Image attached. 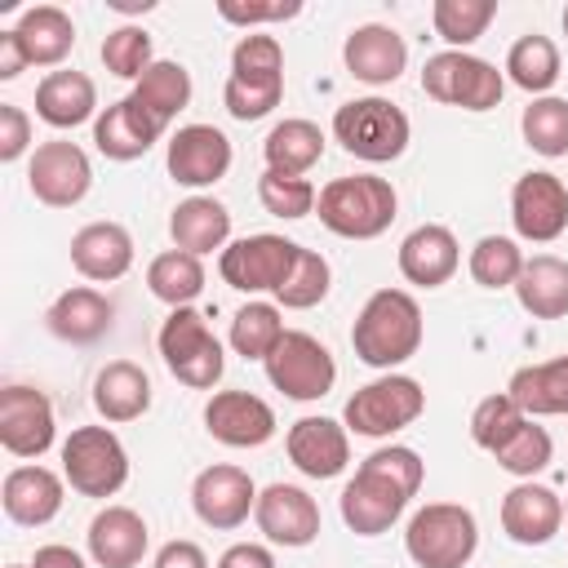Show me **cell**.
I'll return each instance as SVG.
<instances>
[{
  "label": "cell",
  "mask_w": 568,
  "mask_h": 568,
  "mask_svg": "<svg viewBox=\"0 0 568 568\" xmlns=\"http://www.w3.org/2000/svg\"><path fill=\"white\" fill-rule=\"evenodd\" d=\"M160 355L169 364V373L191 386V390H213L222 382V368H226V355H222V342L213 337L209 320L195 311V306H178L169 311V320L160 324Z\"/></svg>",
  "instance_id": "52a82bcc"
},
{
  "label": "cell",
  "mask_w": 568,
  "mask_h": 568,
  "mask_svg": "<svg viewBox=\"0 0 568 568\" xmlns=\"http://www.w3.org/2000/svg\"><path fill=\"white\" fill-rule=\"evenodd\" d=\"M93 408L106 422H138L151 408V377L133 359H111L93 377Z\"/></svg>",
  "instance_id": "4dcf8cb0"
},
{
  "label": "cell",
  "mask_w": 568,
  "mask_h": 568,
  "mask_svg": "<svg viewBox=\"0 0 568 568\" xmlns=\"http://www.w3.org/2000/svg\"><path fill=\"white\" fill-rule=\"evenodd\" d=\"M217 13L226 18V22H235V27H257V22H284V18H297L302 13V4L297 0H280V4H235V0H222L217 4Z\"/></svg>",
  "instance_id": "681fc988"
},
{
  "label": "cell",
  "mask_w": 568,
  "mask_h": 568,
  "mask_svg": "<svg viewBox=\"0 0 568 568\" xmlns=\"http://www.w3.org/2000/svg\"><path fill=\"white\" fill-rule=\"evenodd\" d=\"M27 67H31V58H27V49H22L18 31H13V27H9V31H0V80H18Z\"/></svg>",
  "instance_id": "f5cc1de1"
},
{
  "label": "cell",
  "mask_w": 568,
  "mask_h": 568,
  "mask_svg": "<svg viewBox=\"0 0 568 568\" xmlns=\"http://www.w3.org/2000/svg\"><path fill=\"white\" fill-rule=\"evenodd\" d=\"M191 506H195L200 524H209L217 532H231L248 519V510H257V488H253L248 470H240L231 462H217V466H204L195 475Z\"/></svg>",
  "instance_id": "9a60e30c"
},
{
  "label": "cell",
  "mask_w": 568,
  "mask_h": 568,
  "mask_svg": "<svg viewBox=\"0 0 568 568\" xmlns=\"http://www.w3.org/2000/svg\"><path fill=\"white\" fill-rule=\"evenodd\" d=\"M164 164H169V178L178 186H191V191L213 186L231 169V138L222 129H213V124H182L169 138Z\"/></svg>",
  "instance_id": "e0dca14e"
},
{
  "label": "cell",
  "mask_w": 568,
  "mask_h": 568,
  "mask_svg": "<svg viewBox=\"0 0 568 568\" xmlns=\"http://www.w3.org/2000/svg\"><path fill=\"white\" fill-rule=\"evenodd\" d=\"M262 155H266V169L306 178V169H315L320 155H324V133H320V124L297 120V115H293V120H280V124L266 133Z\"/></svg>",
  "instance_id": "e575fe53"
},
{
  "label": "cell",
  "mask_w": 568,
  "mask_h": 568,
  "mask_svg": "<svg viewBox=\"0 0 568 568\" xmlns=\"http://www.w3.org/2000/svg\"><path fill=\"white\" fill-rule=\"evenodd\" d=\"M510 222L519 240H532V244L559 240L568 231V186L546 169L524 173L510 191Z\"/></svg>",
  "instance_id": "5bb4252c"
},
{
  "label": "cell",
  "mask_w": 568,
  "mask_h": 568,
  "mask_svg": "<svg viewBox=\"0 0 568 568\" xmlns=\"http://www.w3.org/2000/svg\"><path fill=\"white\" fill-rule=\"evenodd\" d=\"M71 266L84 280L111 284L133 266V235L120 222H89L71 235Z\"/></svg>",
  "instance_id": "4316f807"
},
{
  "label": "cell",
  "mask_w": 568,
  "mask_h": 568,
  "mask_svg": "<svg viewBox=\"0 0 568 568\" xmlns=\"http://www.w3.org/2000/svg\"><path fill=\"white\" fill-rule=\"evenodd\" d=\"M0 444L13 457H44L53 448V404L36 386L0 390Z\"/></svg>",
  "instance_id": "2e32d148"
},
{
  "label": "cell",
  "mask_w": 568,
  "mask_h": 568,
  "mask_svg": "<svg viewBox=\"0 0 568 568\" xmlns=\"http://www.w3.org/2000/svg\"><path fill=\"white\" fill-rule=\"evenodd\" d=\"M519 129H524V142L555 160V155H568V98H532L519 115Z\"/></svg>",
  "instance_id": "ab89813d"
},
{
  "label": "cell",
  "mask_w": 568,
  "mask_h": 568,
  "mask_svg": "<svg viewBox=\"0 0 568 568\" xmlns=\"http://www.w3.org/2000/svg\"><path fill=\"white\" fill-rule=\"evenodd\" d=\"M501 528L519 546H546L564 528V497L555 488H546V484L519 479L501 497Z\"/></svg>",
  "instance_id": "44dd1931"
},
{
  "label": "cell",
  "mask_w": 568,
  "mask_h": 568,
  "mask_svg": "<svg viewBox=\"0 0 568 568\" xmlns=\"http://www.w3.org/2000/svg\"><path fill=\"white\" fill-rule=\"evenodd\" d=\"M9 568H31V564H9Z\"/></svg>",
  "instance_id": "6f0895ef"
},
{
  "label": "cell",
  "mask_w": 568,
  "mask_h": 568,
  "mask_svg": "<svg viewBox=\"0 0 568 568\" xmlns=\"http://www.w3.org/2000/svg\"><path fill=\"white\" fill-rule=\"evenodd\" d=\"M342 62L355 80L364 84H395L408 67V44L395 27H382V22H364L346 36L342 44Z\"/></svg>",
  "instance_id": "7402d4cb"
},
{
  "label": "cell",
  "mask_w": 568,
  "mask_h": 568,
  "mask_svg": "<svg viewBox=\"0 0 568 568\" xmlns=\"http://www.w3.org/2000/svg\"><path fill=\"white\" fill-rule=\"evenodd\" d=\"M497 457V466L506 470V475H519V479H532L537 470H546L550 466V457H555V444H550V435H546V426H537L532 417L493 453Z\"/></svg>",
  "instance_id": "ee69618b"
},
{
  "label": "cell",
  "mask_w": 568,
  "mask_h": 568,
  "mask_svg": "<svg viewBox=\"0 0 568 568\" xmlns=\"http://www.w3.org/2000/svg\"><path fill=\"white\" fill-rule=\"evenodd\" d=\"M497 18V4L493 0H435L430 9V22H435V36L453 49L466 53V44H475L488 22Z\"/></svg>",
  "instance_id": "60d3db41"
},
{
  "label": "cell",
  "mask_w": 568,
  "mask_h": 568,
  "mask_svg": "<svg viewBox=\"0 0 568 568\" xmlns=\"http://www.w3.org/2000/svg\"><path fill=\"white\" fill-rule=\"evenodd\" d=\"M27 186L40 204L49 209H71L89 195L93 186V164L89 155L67 142V138H53V142H40L31 151V164H27Z\"/></svg>",
  "instance_id": "7c38bea8"
},
{
  "label": "cell",
  "mask_w": 568,
  "mask_h": 568,
  "mask_svg": "<svg viewBox=\"0 0 568 568\" xmlns=\"http://www.w3.org/2000/svg\"><path fill=\"white\" fill-rule=\"evenodd\" d=\"M351 346L368 368H399L422 346V306L404 288H377L355 315Z\"/></svg>",
  "instance_id": "7a4b0ae2"
},
{
  "label": "cell",
  "mask_w": 568,
  "mask_h": 568,
  "mask_svg": "<svg viewBox=\"0 0 568 568\" xmlns=\"http://www.w3.org/2000/svg\"><path fill=\"white\" fill-rule=\"evenodd\" d=\"M328 280H333L328 262H324L315 248H297L293 271H288L284 284L275 288V302L288 306V311H311V306H320V302L328 297Z\"/></svg>",
  "instance_id": "b9f144b4"
},
{
  "label": "cell",
  "mask_w": 568,
  "mask_h": 568,
  "mask_svg": "<svg viewBox=\"0 0 568 568\" xmlns=\"http://www.w3.org/2000/svg\"><path fill=\"white\" fill-rule=\"evenodd\" d=\"M160 133H164V124H160L146 106H138L133 98L111 102V106L93 120V142H98V151H102L106 160H120V164L142 160V155L160 142Z\"/></svg>",
  "instance_id": "603a6c76"
},
{
  "label": "cell",
  "mask_w": 568,
  "mask_h": 568,
  "mask_svg": "<svg viewBox=\"0 0 568 568\" xmlns=\"http://www.w3.org/2000/svg\"><path fill=\"white\" fill-rule=\"evenodd\" d=\"M151 546L146 519L129 506H106L89 524V555L98 568H138Z\"/></svg>",
  "instance_id": "d4e9b609"
},
{
  "label": "cell",
  "mask_w": 568,
  "mask_h": 568,
  "mask_svg": "<svg viewBox=\"0 0 568 568\" xmlns=\"http://www.w3.org/2000/svg\"><path fill=\"white\" fill-rule=\"evenodd\" d=\"M204 430L226 448H262L275 435V408L248 390H217L204 404Z\"/></svg>",
  "instance_id": "ac0fdd59"
},
{
  "label": "cell",
  "mask_w": 568,
  "mask_h": 568,
  "mask_svg": "<svg viewBox=\"0 0 568 568\" xmlns=\"http://www.w3.org/2000/svg\"><path fill=\"white\" fill-rule=\"evenodd\" d=\"M506 75L524 93H541L546 98V89L559 80V49H555V40L550 36H537V31L532 36H519L510 44V53H506Z\"/></svg>",
  "instance_id": "74e56055"
},
{
  "label": "cell",
  "mask_w": 568,
  "mask_h": 568,
  "mask_svg": "<svg viewBox=\"0 0 568 568\" xmlns=\"http://www.w3.org/2000/svg\"><path fill=\"white\" fill-rule=\"evenodd\" d=\"M519 271H524V253L510 235H484L470 248V280L479 288H515Z\"/></svg>",
  "instance_id": "7bdbcfd3"
},
{
  "label": "cell",
  "mask_w": 568,
  "mask_h": 568,
  "mask_svg": "<svg viewBox=\"0 0 568 568\" xmlns=\"http://www.w3.org/2000/svg\"><path fill=\"white\" fill-rule=\"evenodd\" d=\"M169 235L182 253H213V248H226V235H231V213L226 204H217L213 195H191L173 209L169 217Z\"/></svg>",
  "instance_id": "1f68e13d"
},
{
  "label": "cell",
  "mask_w": 568,
  "mask_h": 568,
  "mask_svg": "<svg viewBox=\"0 0 568 568\" xmlns=\"http://www.w3.org/2000/svg\"><path fill=\"white\" fill-rule=\"evenodd\" d=\"M146 288H151L160 302H169L173 311H178V306H191V302L204 293V266H200L195 253L169 248V253L151 257V266H146Z\"/></svg>",
  "instance_id": "8d00e7d4"
},
{
  "label": "cell",
  "mask_w": 568,
  "mask_h": 568,
  "mask_svg": "<svg viewBox=\"0 0 568 568\" xmlns=\"http://www.w3.org/2000/svg\"><path fill=\"white\" fill-rule=\"evenodd\" d=\"M422 475H426L422 470V457L413 448H404V444H390V448L368 453L359 462L355 479L342 488V501H337L346 528L359 532V537L386 532L404 515L408 497H417Z\"/></svg>",
  "instance_id": "6da1fadb"
},
{
  "label": "cell",
  "mask_w": 568,
  "mask_h": 568,
  "mask_svg": "<svg viewBox=\"0 0 568 568\" xmlns=\"http://www.w3.org/2000/svg\"><path fill=\"white\" fill-rule=\"evenodd\" d=\"M0 506L13 524L40 528L62 510V475L49 466H13L0 484Z\"/></svg>",
  "instance_id": "484cf974"
},
{
  "label": "cell",
  "mask_w": 568,
  "mask_h": 568,
  "mask_svg": "<svg viewBox=\"0 0 568 568\" xmlns=\"http://www.w3.org/2000/svg\"><path fill=\"white\" fill-rule=\"evenodd\" d=\"M253 519L266 532V541H275V546H293L297 550V546H311L320 537V506L297 484H271V488H262Z\"/></svg>",
  "instance_id": "d6986e66"
},
{
  "label": "cell",
  "mask_w": 568,
  "mask_h": 568,
  "mask_svg": "<svg viewBox=\"0 0 568 568\" xmlns=\"http://www.w3.org/2000/svg\"><path fill=\"white\" fill-rule=\"evenodd\" d=\"M408 133H413L408 115L386 98H355L333 111V138L355 160H368V164L399 160L408 151Z\"/></svg>",
  "instance_id": "8992f818"
},
{
  "label": "cell",
  "mask_w": 568,
  "mask_h": 568,
  "mask_svg": "<svg viewBox=\"0 0 568 568\" xmlns=\"http://www.w3.org/2000/svg\"><path fill=\"white\" fill-rule=\"evenodd\" d=\"M93 111H98V89L84 71H49L36 84V115L49 129H75L93 120Z\"/></svg>",
  "instance_id": "f1b7e54d"
},
{
  "label": "cell",
  "mask_w": 568,
  "mask_h": 568,
  "mask_svg": "<svg viewBox=\"0 0 568 568\" xmlns=\"http://www.w3.org/2000/svg\"><path fill=\"white\" fill-rule=\"evenodd\" d=\"M13 31H18V40H22L31 67H58V62L71 53V44H75V22H71L67 9H58V4H36V9H27Z\"/></svg>",
  "instance_id": "836d02e7"
},
{
  "label": "cell",
  "mask_w": 568,
  "mask_h": 568,
  "mask_svg": "<svg viewBox=\"0 0 568 568\" xmlns=\"http://www.w3.org/2000/svg\"><path fill=\"white\" fill-rule=\"evenodd\" d=\"M515 297L532 320H564L568 315V262L555 253L524 257V271L515 280Z\"/></svg>",
  "instance_id": "f546056e"
},
{
  "label": "cell",
  "mask_w": 568,
  "mask_h": 568,
  "mask_svg": "<svg viewBox=\"0 0 568 568\" xmlns=\"http://www.w3.org/2000/svg\"><path fill=\"white\" fill-rule=\"evenodd\" d=\"M27 146H31V120H27V111L13 106V102H0V160L13 164V160L27 155Z\"/></svg>",
  "instance_id": "c3c4849f"
},
{
  "label": "cell",
  "mask_w": 568,
  "mask_h": 568,
  "mask_svg": "<svg viewBox=\"0 0 568 568\" xmlns=\"http://www.w3.org/2000/svg\"><path fill=\"white\" fill-rule=\"evenodd\" d=\"M262 364H266L271 386L280 395H288V399H302V404L306 399H324L333 390V382H337V364H333L328 346L320 337L302 333V328H288L280 337V346Z\"/></svg>",
  "instance_id": "8fae6325"
},
{
  "label": "cell",
  "mask_w": 568,
  "mask_h": 568,
  "mask_svg": "<svg viewBox=\"0 0 568 568\" xmlns=\"http://www.w3.org/2000/svg\"><path fill=\"white\" fill-rule=\"evenodd\" d=\"M426 408V390L417 377H404V373H386L368 386H359L346 408H342V422L346 430L364 435V439H382V435H395L404 426H413Z\"/></svg>",
  "instance_id": "ba28073f"
},
{
  "label": "cell",
  "mask_w": 568,
  "mask_h": 568,
  "mask_svg": "<svg viewBox=\"0 0 568 568\" xmlns=\"http://www.w3.org/2000/svg\"><path fill=\"white\" fill-rule=\"evenodd\" d=\"M506 395H510L528 417H559V413H568V355L519 368V373L510 377Z\"/></svg>",
  "instance_id": "d6a6232c"
},
{
  "label": "cell",
  "mask_w": 568,
  "mask_h": 568,
  "mask_svg": "<svg viewBox=\"0 0 568 568\" xmlns=\"http://www.w3.org/2000/svg\"><path fill=\"white\" fill-rule=\"evenodd\" d=\"M422 89L444 102V106H462V111H493L506 93V80L493 62L462 53V49H444L435 58H426L422 67Z\"/></svg>",
  "instance_id": "30bf717a"
},
{
  "label": "cell",
  "mask_w": 568,
  "mask_h": 568,
  "mask_svg": "<svg viewBox=\"0 0 568 568\" xmlns=\"http://www.w3.org/2000/svg\"><path fill=\"white\" fill-rule=\"evenodd\" d=\"M462 266V248H457V235L439 222H426L417 231L404 235L399 244V275L417 288H439L453 280V271Z\"/></svg>",
  "instance_id": "cb8c5ba5"
},
{
  "label": "cell",
  "mask_w": 568,
  "mask_h": 568,
  "mask_svg": "<svg viewBox=\"0 0 568 568\" xmlns=\"http://www.w3.org/2000/svg\"><path fill=\"white\" fill-rule=\"evenodd\" d=\"M257 200H262V209H266L271 217L297 222V217H306V213L315 209L320 191H315L306 178H293V173H275V169H266V173L257 178Z\"/></svg>",
  "instance_id": "f6af8a7d"
},
{
  "label": "cell",
  "mask_w": 568,
  "mask_h": 568,
  "mask_svg": "<svg viewBox=\"0 0 568 568\" xmlns=\"http://www.w3.org/2000/svg\"><path fill=\"white\" fill-rule=\"evenodd\" d=\"M284 333H288V328H284V320H280V306H271V302H248V306H240L235 320H231V346H235V355H244V359H266V355L280 346Z\"/></svg>",
  "instance_id": "f35d334b"
},
{
  "label": "cell",
  "mask_w": 568,
  "mask_h": 568,
  "mask_svg": "<svg viewBox=\"0 0 568 568\" xmlns=\"http://www.w3.org/2000/svg\"><path fill=\"white\" fill-rule=\"evenodd\" d=\"M44 320H49V333H53V337H62V342H71V346H93V342L106 337V328H111V320H115V306H111V297H102L98 288L80 284V288L58 293V302L49 306Z\"/></svg>",
  "instance_id": "83f0119b"
},
{
  "label": "cell",
  "mask_w": 568,
  "mask_h": 568,
  "mask_svg": "<svg viewBox=\"0 0 568 568\" xmlns=\"http://www.w3.org/2000/svg\"><path fill=\"white\" fill-rule=\"evenodd\" d=\"M217 568H275V555L266 546H257V541H235V546L222 550Z\"/></svg>",
  "instance_id": "f907efd6"
},
{
  "label": "cell",
  "mask_w": 568,
  "mask_h": 568,
  "mask_svg": "<svg viewBox=\"0 0 568 568\" xmlns=\"http://www.w3.org/2000/svg\"><path fill=\"white\" fill-rule=\"evenodd\" d=\"M564 519H568V501H564Z\"/></svg>",
  "instance_id": "680465c9"
},
{
  "label": "cell",
  "mask_w": 568,
  "mask_h": 568,
  "mask_svg": "<svg viewBox=\"0 0 568 568\" xmlns=\"http://www.w3.org/2000/svg\"><path fill=\"white\" fill-rule=\"evenodd\" d=\"M320 222L342 235V240H377L390 222H395V209H399V195L386 178H373V173H355V178H333L320 200Z\"/></svg>",
  "instance_id": "277c9868"
},
{
  "label": "cell",
  "mask_w": 568,
  "mask_h": 568,
  "mask_svg": "<svg viewBox=\"0 0 568 568\" xmlns=\"http://www.w3.org/2000/svg\"><path fill=\"white\" fill-rule=\"evenodd\" d=\"M138 106H146L164 129L173 124V115L191 102V71L182 67V62H169V58H160V62H151L146 71H142V80L133 84V93H129Z\"/></svg>",
  "instance_id": "d590c367"
},
{
  "label": "cell",
  "mask_w": 568,
  "mask_h": 568,
  "mask_svg": "<svg viewBox=\"0 0 568 568\" xmlns=\"http://www.w3.org/2000/svg\"><path fill=\"white\" fill-rule=\"evenodd\" d=\"M284 98V49L275 36L248 31L240 36V44L231 49V75L222 89V106L235 120H262L280 106Z\"/></svg>",
  "instance_id": "3957f363"
},
{
  "label": "cell",
  "mask_w": 568,
  "mask_h": 568,
  "mask_svg": "<svg viewBox=\"0 0 568 568\" xmlns=\"http://www.w3.org/2000/svg\"><path fill=\"white\" fill-rule=\"evenodd\" d=\"M151 568H209V559H204V550L195 541H169V546L155 550Z\"/></svg>",
  "instance_id": "816d5d0a"
},
{
  "label": "cell",
  "mask_w": 568,
  "mask_h": 568,
  "mask_svg": "<svg viewBox=\"0 0 568 568\" xmlns=\"http://www.w3.org/2000/svg\"><path fill=\"white\" fill-rule=\"evenodd\" d=\"M102 62H106V71L111 75H120V80H142V71L151 67V36L142 31V27H133V22H124V27H115L106 40H102Z\"/></svg>",
  "instance_id": "7dc6e473"
},
{
  "label": "cell",
  "mask_w": 568,
  "mask_h": 568,
  "mask_svg": "<svg viewBox=\"0 0 568 568\" xmlns=\"http://www.w3.org/2000/svg\"><path fill=\"white\" fill-rule=\"evenodd\" d=\"M115 13H151L155 9V0H106Z\"/></svg>",
  "instance_id": "11a10c76"
},
{
  "label": "cell",
  "mask_w": 568,
  "mask_h": 568,
  "mask_svg": "<svg viewBox=\"0 0 568 568\" xmlns=\"http://www.w3.org/2000/svg\"><path fill=\"white\" fill-rule=\"evenodd\" d=\"M62 479L80 497H115L129 479V453L106 426H75L62 444Z\"/></svg>",
  "instance_id": "9c48e42d"
},
{
  "label": "cell",
  "mask_w": 568,
  "mask_h": 568,
  "mask_svg": "<svg viewBox=\"0 0 568 568\" xmlns=\"http://www.w3.org/2000/svg\"><path fill=\"white\" fill-rule=\"evenodd\" d=\"M524 422H528V413L501 390V395H488V399L475 404V413H470V439H475L484 453H497Z\"/></svg>",
  "instance_id": "bcb514c9"
},
{
  "label": "cell",
  "mask_w": 568,
  "mask_h": 568,
  "mask_svg": "<svg viewBox=\"0 0 568 568\" xmlns=\"http://www.w3.org/2000/svg\"><path fill=\"white\" fill-rule=\"evenodd\" d=\"M297 248L302 244H293L284 235H266V231L262 235H244V240H235V244L222 248L217 271L240 293H266V288L275 293L284 284V275L293 271Z\"/></svg>",
  "instance_id": "4fadbf2b"
},
{
  "label": "cell",
  "mask_w": 568,
  "mask_h": 568,
  "mask_svg": "<svg viewBox=\"0 0 568 568\" xmlns=\"http://www.w3.org/2000/svg\"><path fill=\"white\" fill-rule=\"evenodd\" d=\"M31 568H84V559L71 550V546H40L36 550V559H31Z\"/></svg>",
  "instance_id": "db71d44e"
},
{
  "label": "cell",
  "mask_w": 568,
  "mask_h": 568,
  "mask_svg": "<svg viewBox=\"0 0 568 568\" xmlns=\"http://www.w3.org/2000/svg\"><path fill=\"white\" fill-rule=\"evenodd\" d=\"M564 36H568V9H564Z\"/></svg>",
  "instance_id": "9f6ffc18"
},
{
  "label": "cell",
  "mask_w": 568,
  "mask_h": 568,
  "mask_svg": "<svg viewBox=\"0 0 568 568\" xmlns=\"http://www.w3.org/2000/svg\"><path fill=\"white\" fill-rule=\"evenodd\" d=\"M284 448H288V462L306 479H337L351 462L346 426L333 417H297L284 435Z\"/></svg>",
  "instance_id": "ffe728a7"
},
{
  "label": "cell",
  "mask_w": 568,
  "mask_h": 568,
  "mask_svg": "<svg viewBox=\"0 0 568 568\" xmlns=\"http://www.w3.org/2000/svg\"><path fill=\"white\" fill-rule=\"evenodd\" d=\"M404 550L417 568H466L479 550V524L457 501H430L408 519Z\"/></svg>",
  "instance_id": "5b68a950"
}]
</instances>
